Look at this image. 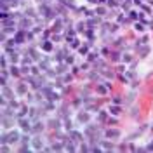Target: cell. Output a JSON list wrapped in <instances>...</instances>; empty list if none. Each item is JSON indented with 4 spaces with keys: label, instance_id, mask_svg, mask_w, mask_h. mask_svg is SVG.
Segmentation results:
<instances>
[{
    "label": "cell",
    "instance_id": "obj_14",
    "mask_svg": "<svg viewBox=\"0 0 153 153\" xmlns=\"http://www.w3.org/2000/svg\"><path fill=\"white\" fill-rule=\"evenodd\" d=\"M108 12H110V9L106 5H96V9H94V14L96 16H101V18H108Z\"/></svg>",
    "mask_w": 153,
    "mask_h": 153
},
{
    "label": "cell",
    "instance_id": "obj_33",
    "mask_svg": "<svg viewBox=\"0 0 153 153\" xmlns=\"http://www.w3.org/2000/svg\"><path fill=\"white\" fill-rule=\"evenodd\" d=\"M2 150H4V152H5V153H7V152H10L9 144H2Z\"/></svg>",
    "mask_w": 153,
    "mask_h": 153
},
{
    "label": "cell",
    "instance_id": "obj_18",
    "mask_svg": "<svg viewBox=\"0 0 153 153\" xmlns=\"http://www.w3.org/2000/svg\"><path fill=\"white\" fill-rule=\"evenodd\" d=\"M132 28H134L136 33H144V23H143V21H134Z\"/></svg>",
    "mask_w": 153,
    "mask_h": 153
},
{
    "label": "cell",
    "instance_id": "obj_23",
    "mask_svg": "<svg viewBox=\"0 0 153 153\" xmlns=\"http://www.w3.org/2000/svg\"><path fill=\"white\" fill-rule=\"evenodd\" d=\"M115 71H117V75H122V73H125V71H127V65L120 61V65H117V68H115Z\"/></svg>",
    "mask_w": 153,
    "mask_h": 153
},
{
    "label": "cell",
    "instance_id": "obj_7",
    "mask_svg": "<svg viewBox=\"0 0 153 153\" xmlns=\"http://www.w3.org/2000/svg\"><path fill=\"white\" fill-rule=\"evenodd\" d=\"M45 129H47V124L42 122V118L40 120H35L33 122V127H31V134H42Z\"/></svg>",
    "mask_w": 153,
    "mask_h": 153
},
{
    "label": "cell",
    "instance_id": "obj_16",
    "mask_svg": "<svg viewBox=\"0 0 153 153\" xmlns=\"http://www.w3.org/2000/svg\"><path fill=\"white\" fill-rule=\"evenodd\" d=\"M94 91H96V94L105 96V94H108V91H111V89H110V87H108L105 82H103V84H97V85L94 87Z\"/></svg>",
    "mask_w": 153,
    "mask_h": 153
},
{
    "label": "cell",
    "instance_id": "obj_36",
    "mask_svg": "<svg viewBox=\"0 0 153 153\" xmlns=\"http://www.w3.org/2000/svg\"><path fill=\"white\" fill-rule=\"evenodd\" d=\"M150 131H152V132H153V122H152V125H150Z\"/></svg>",
    "mask_w": 153,
    "mask_h": 153
},
{
    "label": "cell",
    "instance_id": "obj_30",
    "mask_svg": "<svg viewBox=\"0 0 153 153\" xmlns=\"http://www.w3.org/2000/svg\"><path fill=\"white\" fill-rule=\"evenodd\" d=\"M80 70H82V68L80 66H71V70H70V71H71V73H73V75H78V73H80Z\"/></svg>",
    "mask_w": 153,
    "mask_h": 153
},
{
    "label": "cell",
    "instance_id": "obj_19",
    "mask_svg": "<svg viewBox=\"0 0 153 153\" xmlns=\"http://www.w3.org/2000/svg\"><path fill=\"white\" fill-rule=\"evenodd\" d=\"M103 76H106V78H115V75H117V71H115L113 68H103Z\"/></svg>",
    "mask_w": 153,
    "mask_h": 153
},
{
    "label": "cell",
    "instance_id": "obj_31",
    "mask_svg": "<svg viewBox=\"0 0 153 153\" xmlns=\"http://www.w3.org/2000/svg\"><path fill=\"white\" fill-rule=\"evenodd\" d=\"M111 103H115V105H122V99H120V96H113Z\"/></svg>",
    "mask_w": 153,
    "mask_h": 153
},
{
    "label": "cell",
    "instance_id": "obj_11",
    "mask_svg": "<svg viewBox=\"0 0 153 153\" xmlns=\"http://www.w3.org/2000/svg\"><path fill=\"white\" fill-rule=\"evenodd\" d=\"M45 124H47V129H51V131H59L61 125H63L61 120H59V117H57V118H49Z\"/></svg>",
    "mask_w": 153,
    "mask_h": 153
},
{
    "label": "cell",
    "instance_id": "obj_20",
    "mask_svg": "<svg viewBox=\"0 0 153 153\" xmlns=\"http://www.w3.org/2000/svg\"><path fill=\"white\" fill-rule=\"evenodd\" d=\"M108 59H110L111 63H118V61L122 59V52H120V51H115V52H111V56H108Z\"/></svg>",
    "mask_w": 153,
    "mask_h": 153
},
{
    "label": "cell",
    "instance_id": "obj_17",
    "mask_svg": "<svg viewBox=\"0 0 153 153\" xmlns=\"http://www.w3.org/2000/svg\"><path fill=\"white\" fill-rule=\"evenodd\" d=\"M75 30L78 31V33H85V30H87V21H76L75 23Z\"/></svg>",
    "mask_w": 153,
    "mask_h": 153
},
{
    "label": "cell",
    "instance_id": "obj_6",
    "mask_svg": "<svg viewBox=\"0 0 153 153\" xmlns=\"http://www.w3.org/2000/svg\"><path fill=\"white\" fill-rule=\"evenodd\" d=\"M68 136H70V139H71L75 144H80V143H84V141H85V134L78 132V131H75V129H71V131L68 132Z\"/></svg>",
    "mask_w": 153,
    "mask_h": 153
},
{
    "label": "cell",
    "instance_id": "obj_1",
    "mask_svg": "<svg viewBox=\"0 0 153 153\" xmlns=\"http://www.w3.org/2000/svg\"><path fill=\"white\" fill-rule=\"evenodd\" d=\"M21 136L23 134L19 132V131H4L2 132V144H16V143H19L21 141Z\"/></svg>",
    "mask_w": 153,
    "mask_h": 153
},
{
    "label": "cell",
    "instance_id": "obj_21",
    "mask_svg": "<svg viewBox=\"0 0 153 153\" xmlns=\"http://www.w3.org/2000/svg\"><path fill=\"white\" fill-rule=\"evenodd\" d=\"M108 115H110V113H106L105 110H99V111H97V122L105 124L106 120H108Z\"/></svg>",
    "mask_w": 153,
    "mask_h": 153
},
{
    "label": "cell",
    "instance_id": "obj_13",
    "mask_svg": "<svg viewBox=\"0 0 153 153\" xmlns=\"http://www.w3.org/2000/svg\"><path fill=\"white\" fill-rule=\"evenodd\" d=\"M9 73H10V78H23L21 68H19L18 65H10L9 66Z\"/></svg>",
    "mask_w": 153,
    "mask_h": 153
},
{
    "label": "cell",
    "instance_id": "obj_22",
    "mask_svg": "<svg viewBox=\"0 0 153 153\" xmlns=\"http://www.w3.org/2000/svg\"><path fill=\"white\" fill-rule=\"evenodd\" d=\"M120 61H122V63H125V65H129V63H132L134 61V56L132 54H131V52H122V59H120Z\"/></svg>",
    "mask_w": 153,
    "mask_h": 153
},
{
    "label": "cell",
    "instance_id": "obj_4",
    "mask_svg": "<svg viewBox=\"0 0 153 153\" xmlns=\"http://www.w3.org/2000/svg\"><path fill=\"white\" fill-rule=\"evenodd\" d=\"M25 82H26V80H23V78H21V80H19L18 84L14 85V91H16V96H19V97H26V94L30 92V91H28V85H26Z\"/></svg>",
    "mask_w": 153,
    "mask_h": 153
},
{
    "label": "cell",
    "instance_id": "obj_12",
    "mask_svg": "<svg viewBox=\"0 0 153 153\" xmlns=\"http://www.w3.org/2000/svg\"><path fill=\"white\" fill-rule=\"evenodd\" d=\"M65 40L66 42H71V40H75L76 38V35H78V31H76L75 28H65Z\"/></svg>",
    "mask_w": 153,
    "mask_h": 153
},
{
    "label": "cell",
    "instance_id": "obj_34",
    "mask_svg": "<svg viewBox=\"0 0 153 153\" xmlns=\"http://www.w3.org/2000/svg\"><path fill=\"white\" fill-rule=\"evenodd\" d=\"M146 150H148V152H152V150H153V141L148 144V146H146Z\"/></svg>",
    "mask_w": 153,
    "mask_h": 153
},
{
    "label": "cell",
    "instance_id": "obj_27",
    "mask_svg": "<svg viewBox=\"0 0 153 153\" xmlns=\"http://www.w3.org/2000/svg\"><path fill=\"white\" fill-rule=\"evenodd\" d=\"M63 127H65L68 132H70V131L73 129V124H71V120H70V118H65V122H63Z\"/></svg>",
    "mask_w": 153,
    "mask_h": 153
},
{
    "label": "cell",
    "instance_id": "obj_26",
    "mask_svg": "<svg viewBox=\"0 0 153 153\" xmlns=\"http://www.w3.org/2000/svg\"><path fill=\"white\" fill-rule=\"evenodd\" d=\"M68 44H70V49H78L80 45H82V44H80V38H78V37H76L75 40H71V42H68Z\"/></svg>",
    "mask_w": 153,
    "mask_h": 153
},
{
    "label": "cell",
    "instance_id": "obj_29",
    "mask_svg": "<svg viewBox=\"0 0 153 153\" xmlns=\"http://www.w3.org/2000/svg\"><path fill=\"white\" fill-rule=\"evenodd\" d=\"M106 124H108V125H113V127H115V125L118 124V120H117V118H110V117H108V120H106Z\"/></svg>",
    "mask_w": 153,
    "mask_h": 153
},
{
    "label": "cell",
    "instance_id": "obj_24",
    "mask_svg": "<svg viewBox=\"0 0 153 153\" xmlns=\"http://www.w3.org/2000/svg\"><path fill=\"white\" fill-rule=\"evenodd\" d=\"M65 63H66L68 66H73V63H75V54L68 52V54H66V57H65Z\"/></svg>",
    "mask_w": 153,
    "mask_h": 153
},
{
    "label": "cell",
    "instance_id": "obj_37",
    "mask_svg": "<svg viewBox=\"0 0 153 153\" xmlns=\"http://www.w3.org/2000/svg\"><path fill=\"white\" fill-rule=\"evenodd\" d=\"M143 2H146V0H143Z\"/></svg>",
    "mask_w": 153,
    "mask_h": 153
},
{
    "label": "cell",
    "instance_id": "obj_9",
    "mask_svg": "<svg viewBox=\"0 0 153 153\" xmlns=\"http://www.w3.org/2000/svg\"><path fill=\"white\" fill-rule=\"evenodd\" d=\"M105 137H106V139L115 141V139H118V137H120V131H118V129H113V125H111L110 129H106V131H105Z\"/></svg>",
    "mask_w": 153,
    "mask_h": 153
},
{
    "label": "cell",
    "instance_id": "obj_15",
    "mask_svg": "<svg viewBox=\"0 0 153 153\" xmlns=\"http://www.w3.org/2000/svg\"><path fill=\"white\" fill-rule=\"evenodd\" d=\"M108 111H110V115H113V117H120L122 115V106L111 103V105L108 106Z\"/></svg>",
    "mask_w": 153,
    "mask_h": 153
},
{
    "label": "cell",
    "instance_id": "obj_35",
    "mask_svg": "<svg viewBox=\"0 0 153 153\" xmlns=\"http://www.w3.org/2000/svg\"><path fill=\"white\" fill-rule=\"evenodd\" d=\"M87 2H89L91 5H97V0H87Z\"/></svg>",
    "mask_w": 153,
    "mask_h": 153
},
{
    "label": "cell",
    "instance_id": "obj_8",
    "mask_svg": "<svg viewBox=\"0 0 153 153\" xmlns=\"http://www.w3.org/2000/svg\"><path fill=\"white\" fill-rule=\"evenodd\" d=\"M14 115H2V127H4V131H9L10 127L14 125Z\"/></svg>",
    "mask_w": 153,
    "mask_h": 153
},
{
    "label": "cell",
    "instance_id": "obj_32",
    "mask_svg": "<svg viewBox=\"0 0 153 153\" xmlns=\"http://www.w3.org/2000/svg\"><path fill=\"white\" fill-rule=\"evenodd\" d=\"M80 68H82V70H89V68H91V65H89V63H82V65H80Z\"/></svg>",
    "mask_w": 153,
    "mask_h": 153
},
{
    "label": "cell",
    "instance_id": "obj_28",
    "mask_svg": "<svg viewBox=\"0 0 153 153\" xmlns=\"http://www.w3.org/2000/svg\"><path fill=\"white\" fill-rule=\"evenodd\" d=\"M148 52H150V45H144V47L141 49V51H139V56H141V57H144L146 54H148Z\"/></svg>",
    "mask_w": 153,
    "mask_h": 153
},
{
    "label": "cell",
    "instance_id": "obj_5",
    "mask_svg": "<svg viewBox=\"0 0 153 153\" xmlns=\"http://www.w3.org/2000/svg\"><path fill=\"white\" fill-rule=\"evenodd\" d=\"M75 118H76V122H78V124L87 125L89 122H91V113H89L87 110H78L76 115H75Z\"/></svg>",
    "mask_w": 153,
    "mask_h": 153
},
{
    "label": "cell",
    "instance_id": "obj_3",
    "mask_svg": "<svg viewBox=\"0 0 153 153\" xmlns=\"http://www.w3.org/2000/svg\"><path fill=\"white\" fill-rule=\"evenodd\" d=\"M45 146H44V137H42V134H33V137H31V150L33 152H40V150H44Z\"/></svg>",
    "mask_w": 153,
    "mask_h": 153
},
{
    "label": "cell",
    "instance_id": "obj_2",
    "mask_svg": "<svg viewBox=\"0 0 153 153\" xmlns=\"http://www.w3.org/2000/svg\"><path fill=\"white\" fill-rule=\"evenodd\" d=\"M38 49L45 54H51V52L56 51V45H54L52 40H38Z\"/></svg>",
    "mask_w": 153,
    "mask_h": 153
},
{
    "label": "cell",
    "instance_id": "obj_25",
    "mask_svg": "<svg viewBox=\"0 0 153 153\" xmlns=\"http://www.w3.org/2000/svg\"><path fill=\"white\" fill-rule=\"evenodd\" d=\"M51 40H52L54 44H57V42L65 40V35H63V33H52V37H51Z\"/></svg>",
    "mask_w": 153,
    "mask_h": 153
},
{
    "label": "cell",
    "instance_id": "obj_10",
    "mask_svg": "<svg viewBox=\"0 0 153 153\" xmlns=\"http://www.w3.org/2000/svg\"><path fill=\"white\" fill-rule=\"evenodd\" d=\"M2 97H5V99H14V97H16V91L10 89V87L5 84V85H2Z\"/></svg>",
    "mask_w": 153,
    "mask_h": 153
}]
</instances>
